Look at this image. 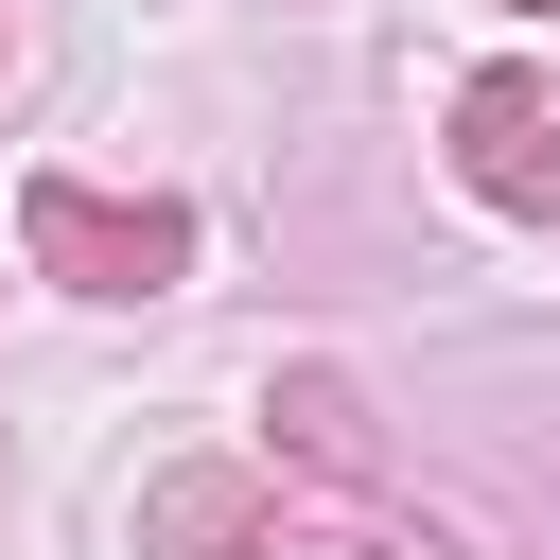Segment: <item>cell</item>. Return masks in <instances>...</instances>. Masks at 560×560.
<instances>
[{
	"instance_id": "obj_1",
	"label": "cell",
	"mask_w": 560,
	"mask_h": 560,
	"mask_svg": "<svg viewBox=\"0 0 560 560\" xmlns=\"http://www.w3.org/2000/svg\"><path fill=\"white\" fill-rule=\"evenodd\" d=\"M18 245H35V280H70V298H175V280H192V210H175V192L35 175V192H18Z\"/></svg>"
},
{
	"instance_id": "obj_2",
	"label": "cell",
	"mask_w": 560,
	"mask_h": 560,
	"mask_svg": "<svg viewBox=\"0 0 560 560\" xmlns=\"http://www.w3.org/2000/svg\"><path fill=\"white\" fill-rule=\"evenodd\" d=\"M455 175H472L490 210L560 228V88H542V70H472V88H455Z\"/></svg>"
},
{
	"instance_id": "obj_3",
	"label": "cell",
	"mask_w": 560,
	"mask_h": 560,
	"mask_svg": "<svg viewBox=\"0 0 560 560\" xmlns=\"http://www.w3.org/2000/svg\"><path fill=\"white\" fill-rule=\"evenodd\" d=\"M262 420H280V455H298V472H332V490H368V472H385V420H368V385H350V368H280V385H262Z\"/></svg>"
},
{
	"instance_id": "obj_4",
	"label": "cell",
	"mask_w": 560,
	"mask_h": 560,
	"mask_svg": "<svg viewBox=\"0 0 560 560\" xmlns=\"http://www.w3.org/2000/svg\"><path fill=\"white\" fill-rule=\"evenodd\" d=\"M245 508H262V472H158L140 490V560H245Z\"/></svg>"
},
{
	"instance_id": "obj_5",
	"label": "cell",
	"mask_w": 560,
	"mask_h": 560,
	"mask_svg": "<svg viewBox=\"0 0 560 560\" xmlns=\"http://www.w3.org/2000/svg\"><path fill=\"white\" fill-rule=\"evenodd\" d=\"M18 88H35V18L0 0V105H18Z\"/></svg>"
}]
</instances>
